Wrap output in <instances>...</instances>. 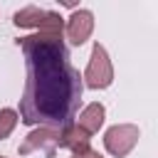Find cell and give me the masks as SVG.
Here are the masks:
<instances>
[{
    "instance_id": "6da1fadb",
    "label": "cell",
    "mask_w": 158,
    "mask_h": 158,
    "mask_svg": "<svg viewBox=\"0 0 158 158\" xmlns=\"http://www.w3.org/2000/svg\"><path fill=\"white\" fill-rule=\"evenodd\" d=\"M25 52L27 77L20 99V121L25 126L67 128L74 123L81 104L84 81L69 62L64 30H37L17 40Z\"/></svg>"
},
{
    "instance_id": "7a4b0ae2",
    "label": "cell",
    "mask_w": 158,
    "mask_h": 158,
    "mask_svg": "<svg viewBox=\"0 0 158 158\" xmlns=\"http://www.w3.org/2000/svg\"><path fill=\"white\" fill-rule=\"evenodd\" d=\"M84 86L86 89H109L111 81H114V64L109 59V52L104 44H94L91 47V57H89V64L84 69V77H81Z\"/></svg>"
},
{
    "instance_id": "3957f363",
    "label": "cell",
    "mask_w": 158,
    "mask_h": 158,
    "mask_svg": "<svg viewBox=\"0 0 158 158\" xmlns=\"http://www.w3.org/2000/svg\"><path fill=\"white\" fill-rule=\"evenodd\" d=\"M15 27H32V30H64V17L52 10H42L37 5H27L12 15Z\"/></svg>"
},
{
    "instance_id": "277c9868",
    "label": "cell",
    "mask_w": 158,
    "mask_h": 158,
    "mask_svg": "<svg viewBox=\"0 0 158 158\" xmlns=\"http://www.w3.org/2000/svg\"><path fill=\"white\" fill-rule=\"evenodd\" d=\"M138 138H141V131L136 123H116L104 133V148L114 158H123L136 148Z\"/></svg>"
},
{
    "instance_id": "5b68a950",
    "label": "cell",
    "mask_w": 158,
    "mask_h": 158,
    "mask_svg": "<svg viewBox=\"0 0 158 158\" xmlns=\"http://www.w3.org/2000/svg\"><path fill=\"white\" fill-rule=\"evenodd\" d=\"M94 32V12L86 7H77L67 20H64V37L69 40V44L81 47ZM64 40V42H67Z\"/></svg>"
},
{
    "instance_id": "8992f818",
    "label": "cell",
    "mask_w": 158,
    "mask_h": 158,
    "mask_svg": "<svg viewBox=\"0 0 158 158\" xmlns=\"http://www.w3.org/2000/svg\"><path fill=\"white\" fill-rule=\"evenodd\" d=\"M54 148H59V131L57 128L37 126V128H32L25 136V141L20 143L17 151H20V156H27L32 151H47V153H52Z\"/></svg>"
},
{
    "instance_id": "52a82bcc",
    "label": "cell",
    "mask_w": 158,
    "mask_h": 158,
    "mask_svg": "<svg viewBox=\"0 0 158 158\" xmlns=\"http://www.w3.org/2000/svg\"><path fill=\"white\" fill-rule=\"evenodd\" d=\"M104 118H106V109H104V104L94 101V104H86V106L77 114L74 123H77L81 131H86L89 136H94V133H99V128L104 126Z\"/></svg>"
},
{
    "instance_id": "ba28073f",
    "label": "cell",
    "mask_w": 158,
    "mask_h": 158,
    "mask_svg": "<svg viewBox=\"0 0 158 158\" xmlns=\"http://www.w3.org/2000/svg\"><path fill=\"white\" fill-rule=\"evenodd\" d=\"M89 138L91 136L86 131H81L77 123H72V126L59 131V148H69L72 156H74V153H81V151L89 148Z\"/></svg>"
},
{
    "instance_id": "9c48e42d",
    "label": "cell",
    "mask_w": 158,
    "mask_h": 158,
    "mask_svg": "<svg viewBox=\"0 0 158 158\" xmlns=\"http://www.w3.org/2000/svg\"><path fill=\"white\" fill-rule=\"evenodd\" d=\"M17 121H20V116H17L15 109H0V141H5L12 133Z\"/></svg>"
},
{
    "instance_id": "30bf717a",
    "label": "cell",
    "mask_w": 158,
    "mask_h": 158,
    "mask_svg": "<svg viewBox=\"0 0 158 158\" xmlns=\"http://www.w3.org/2000/svg\"><path fill=\"white\" fill-rule=\"evenodd\" d=\"M72 158H104V156H101V153H96V151H94V148L89 146L86 151H81V153H74Z\"/></svg>"
},
{
    "instance_id": "8fae6325",
    "label": "cell",
    "mask_w": 158,
    "mask_h": 158,
    "mask_svg": "<svg viewBox=\"0 0 158 158\" xmlns=\"http://www.w3.org/2000/svg\"><path fill=\"white\" fill-rule=\"evenodd\" d=\"M0 158H5V156H0Z\"/></svg>"
}]
</instances>
